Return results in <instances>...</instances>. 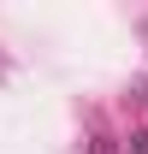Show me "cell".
<instances>
[{
  "label": "cell",
  "mask_w": 148,
  "mask_h": 154,
  "mask_svg": "<svg viewBox=\"0 0 148 154\" xmlns=\"http://www.w3.org/2000/svg\"><path fill=\"white\" fill-rule=\"evenodd\" d=\"M130 154H148V131H136V136H130Z\"/></svg>",
  "instance_id": "6da1fadb"
}]
</instances>
